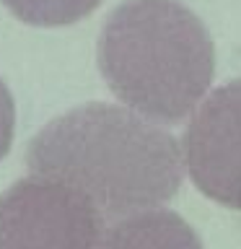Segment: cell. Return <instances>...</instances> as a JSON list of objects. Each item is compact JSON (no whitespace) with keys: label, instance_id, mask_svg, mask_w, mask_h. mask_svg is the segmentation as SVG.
<instances>
[{"label":"cell","instance_id":"obj_5","mask_svg":"<svg viewBox=\"0 0 241 249\" xmlns=\"http://www.w3.org/2000/svg\"><path fill=\"white\" fill-rule=\"evenodd\" d=\"M104 247H200V239L192 233L179 215L158 208H145L138 213L122 215L104 229Z\"/></svg>","mask_w":241,"mask_h":249},{"label":"cell","instance_id":"obj_4","mask_svg":"<svg viewBox=\"0 0 241 249\" xmlns=\"http://www.w3.org/2000/svg\"><path fill=\"white\" fill-rule=\"evenodd\" d=\"M182 159L205 197L241 210V78L215 89L194 109L182 138Z\"/></svg>","mask_w":241,"mask_h":249},{"label":"cell","instance_id":"obj_7","mask_svg":"<svg viewBox=\"0 0 241 249\" xmlns=\"http://www.w3.org/2000/svg\"><path fill=\"white\" fill-rule=\"evenodd\" d=\"M13 132H16V104H13V96L8 91V86L0 78V161L11 151Z\"/></svg>","mask_w":241,"mask_h":249},{"label":"cell","instance_id":"obj_2","mask_svg":"<svg viewBox=\"0 0 241 249\" xmlns=\"http://www.w3.org/2000/svg\"><path fill=\"white\" fill-rule=\"evenodd\" d=\"M99 70L122 104L155 122H179L213 83L215 47L179 0H127L99 34Z\"/></svg>","mask_w":241,"mask_h":249},{"label":"cell","instance_id":"obj_3","mask_svg":"<svg viewBox=\"0 0 241 249\" xmlns=\"http://www.w3.org/2000/svg\"><path fill=\"white\" fill-rule=\"evenodd\" d=\"M104 229L88 195L60 177L31 171L0 195V249L96 247Z\"/></svg>","mask_w":241,"mask_h":249},{"label":"cell","instance_id":"obj_6","mask_svg":"<svg viewBox=\"0 0 241 249\" xmlns=\"http://www.w3.org/2000/svg\"><path fill=\"white\" fill-rule=\"evenodd\" d=\"M29 26H70L101 5V0H0Z\"/></svg>","mask_w":241,"mask_h":249},{"label":"cell","instance_id":"obj_1","mask_svg":"<svg viewBox=\"0 0 241 249\" xmlns=\"http://www.w3.org/2000/svg\"><path fill=\"white\" fill-rule=\"evenodd\" d=\"M26 166L70 182L112 218L169 202L184 177L176 138L112 104H86L52 120L29 143Z\"/></svg>","mask_w":241,"mask_h":249}]
</instances>
